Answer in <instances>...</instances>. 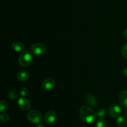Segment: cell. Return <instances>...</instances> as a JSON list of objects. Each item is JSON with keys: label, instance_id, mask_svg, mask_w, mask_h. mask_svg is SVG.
Returning <instances> with one entry per match:
<instances>
[{"label": "cell", "instance_id": "6da1fadb", "mask_svg": "<svg viewBox=\"0 0 127 127\" xmlns=\"http://www.w3.org/2000/svg\"><path fill=\"white\" fill-rule=\"evenodd\" d=\"M79 116L86 124H92L97 117V113L88 105H83L80 108Z\"/></svg>", "mask_w": 127, "mask_h": 127}, {"label": "cell", "instance_id": "7a4b0ae2", "mask_svg": "<svg viewBox=\"0 0 127 127\" xmlns=\"http://www.w3.org/2000/svg\"><path fill=\"white\" fill-rule=\"evenodd\" d=\"M33 57L32 53L27 50H24L21 52L19 57V64L22 67H27L32 64Z\"/></svg>", "mask_w": 127, "mask_h": 127}, {"label": "cell", "instance_id": "3957f363", "mask_svg": "<svg viewBox=\"0 0 127 127\" xmlns=\"http://www.w3.org/2000/svg\"><path fill=\"white\" fill-rule=\"evenodd\" d=\"M42 113L37 110H33L30 111L27 114V119L32 124H38L42 121Z\"/></svg>", "mask_w": 127, "mask_h": 127}, {"label": "cell", "instance_id": "277c9868", "mask_svg": "<svg viewBox=\"0 0 127 127\" xmlns=\"http://www.w3.org/2000/svg\"><path fill=\"white\" fill-rule=\"evenodd\" d=\"M31 50L33 54L40 55L45 53L47 50V47L42 43H35L31 46Z\"/></svg>", "mask_w": 127, "mask_h": 127}, {"label": "cell", "instance_id": "5b68a950", "mask_svg": "<svg viewBox=\"0 0 127 127\" xmlns=\"http://www.w3.org/2000/svg\"><path fill=\"white\" fill-rule=\"evenodd\" d=\"M17 105L18 107L22 111H28L30 110L31 107V102L25 97H21L18 99L17 101Z\"/></svg>", "mask_w": 127, "mask_h": 127}, {"label": "cell", "instance_id": "8992f818", "mask_svg": "<svg viewBox=\"0 0 127 127\" xmlns=\"http://www.w3.org/2000/svg\"><path fill=\"white\" fill-rule=\"evenodd\" d=\"M55 81L52 78H47L43 81L42 86L43 89L46 91H51L55 88Z\"/></svg>", "mask_w": 127, "mask_h": 127}, {"label": "cell", "instance_id": "52a82bcc", "mask_svg": "<svg viewBox=\"0 0 127 127\" xmlns=\"http://www.w3.org/2000/svg\"><path fill=\"white\" fill-rule=\"evenodd\" d=\"M122 112V109L119 105L113 104L109 108V114L113 118H117L120 116Z\"/></svg>", "mask_w": 127, "mask_h": 127}, {"label": "cell", "instance_id": "ba28073f", "mask_svg": "<svg viewBox=\"0 0 127 127\" xmlns=\"http://www.w3.org/2000/svg\"><path fill=\"white\" fill-rule=\"evenodd\" d=\"M57 119V114L54 111H48L45 114L44 117V122L47 124H52Z\"/></svg>", "mask_w": 127, "mask_h": 127}, {"label": "cell", "instance_id": "9c48e42d", "mask_svg": "<svg viewBox=\"0 0 127 127\" xmlns=\"http://www.w3.org/2000/svg\"><path fill=\"white\" fill-rule=\"evenodd\" d=\"M119 101L123 108L127 109V91H122L119 94Z\"/></svg>", "mask_w": 127, "mask_h": 127}, {"label": "cell", "instance_id": "30bf717a", "mask_svg": "<svg viewBox=\"0 0 127 127\" xmlns=\"http://www.w3.org/2000/svg\"><path fill=\"white\" fill-rule=\"evenodd\" d=\"M11 48L15 52H23L24 50L25 46L22 42L16 41V42H12V45H11Z\"/></svg>", "mask_w": 127, "mask_h": 127}, {"label": "cell", "instance_id": "8fae6325", "mask_svg": "<svg viewBox=\"0 0 127 127\" xmlns=\"http://www.w3.org/2000/svg\"><path fill=\"white\" fill-rule=\"evenodd\" d=\"M85 102L89 106L94 107L97 104V101L94 95L92 94H88L85 98Z\"/></svg>", "mask_w": 127, "mask_h": 127}, {"label": "cell", "instance_id": "7c38bea8", "mask_svg": "<svg viewBox=\"0 0 127 127\" xmlns=\"http://www.w3.org/2000/svg\"><path fill=\"white\" fill-rule=\"evenodd\" d=\"M17 78L20 81H26L29 79V74L26 71L21 69L17 72Z\"/></svg>", "mask_w": 127, "mask_h": 127}, {"label": "cell", "instance_id": "4fadbf2b", "mask_svg": "<svg viewBox=\"0 0 127 127\" xmlns=\"http://www.w3.org/2000/svg\"><path fill=\"white\" fill-rule=\"evenodd\" d=\"M108 115V112L107 110L106 109H104V108H101L99 110H98V111L97 112V115L98 117H99L100 119H104Z\"/></svg>", "mask_w": 127, "mask_h": 127}, {"label": "cell", "instance_id": "5bb4252c", "mask_svg": "<svg viewBox=\"0 0 127 127\" xmlns=\"http://www.w3.org/2000/svg\"><path fill=\"white\" fill-rule=\"evenodd\" d=\"M8 109V104L7 101L5 100H2L0 102V111L3 113L6 112Z\"/></svg>", "mask_w": 127, "mask_h": 127}, {"label": "cell", "instance_id": "9a60e30c", "mask_svg": "<svg viewBox=\"0 0 127 127\" xmlns=\"http://www.w3.org/2000/svg\"><path fill=\"white\" fill-rule=\"evenodd\" d=\"M117 124L118 126L120 127H125L126 126L127 121L125 118H124L123 117L119 116L117 119Z\"/></svg>", "mask_w": 127, "mask_h": 127}, {"label": "cell", "instance_id": "2e32d148", "mask_svg": "<svg viewBox=\"0 0 127 127\" xmlns=\"http://www.w3.org/2000/svg\"><path fill=\"white\" fill-rule=\"evenodd\" d=\"M8 97L12 100H15L19 97V94L16 91L12 90L10 91L8 93Z\"/></svg>", "mask_w": 127, "mask_h": 127}, {"label": "cell", "instance_id": "e0dca14e", "mask_svg": "<svg viewBox=\"0 0 127 127\" xmlns=\"http://www.w3.org/2000/svg\"><path fill=\"white\" fill-rule=\"evenodd\" d=\"M97 127H108V124L104 119H100L97 121Z\"/></svg>", "mask_w": 127, "mask_h": 127}, {"label": "cell", "instance_id": "ac0fdd59", "mask_svg": "<svg viewBox=\"0 0 127 127\" xmlns=\"http://www.w3.org/2000/svg\"><path fill=\"white\" fill-rule=\"evenodd\" d=\"M121 53L122 57L125 59H127V43H125L122 47Z\"/></svg>", "mask_w": 127, "mask_h": 127}, {"label": "cell", "instance_id": "d6986e66", "mask_svg": "<svg viewBox=\"0 0 127 127\" xmlns=\"http://www.w3.org/2000/svg\"><path fill=\"white\" fill-rule=\"evenodd\" d=\"M0 119H1V122H7L9 120V116L7 115V114H5V113H2L0 115Z\"/></svg>", "mask_w": 127, "mask_h": 127}, {"label": "cell", "instance_id": "ffe728a7", "mask_svg": "<svg viewBox=\"0 0 127 127\" xmlns=\"http://www.w3.org/2000/svg\"><path fill=\"white\" fill-rule=\"evenodd\" d=\"M28 93H29V91L27 88H24H24H21V90H20V94H21L22 97L27 96Z\"/></svg>", "mask_w": 127, "mask_h": 127}, {"label": "cell", "instance_id": "44dd1931", "mask_svg": "<svg viewBox=\"0 0 127 127\" xmlns=\"http://www.w3.org/2000/svg\"><path fill=\"white\" fill-rule=\"evenodd\" d=\"M124 75H125V76H126L127 78V66L125 67V68H124Z\"/></svg>", "mask_w": 127, "mask_h": 127}, {"label": "cell", "instance_id": "7402d4cb", "mask_svg": "<svg viewBox=\"0 0 127 127\" xmlns=\"http://www.w3.org/2000/svg\"><path fill=\"white\" fill-rule=\"evenodd\" d=\"M124 37H125V39L127 40V28L124 31Z\"/></svg>", "mask_w": 127, "mask_h": 127}, {"label": "cell", "instance_id": "603a6c76", "mask_svg": "<svg viewBox=\"0 0 127 127\" xmlns=\"http://www.w3.org/2000/svg\"><path fill=\"white\" fill-rule=\"evenodd\" d=\"M37 127H45L43 125H42V124H39V125L37 126Z\"/></svg>", "mask_w": 127, "mask_h": 127}, {"label": "cell", "instance_id": "cb8c5ba5", "mask_svg": "<svg viewBox=\"0 0 127 127\" xmlns=\"http://www.w3.org/2000/svg\"></svg>", "mask_w": 127, "mask_h": 127}]
</instances>
